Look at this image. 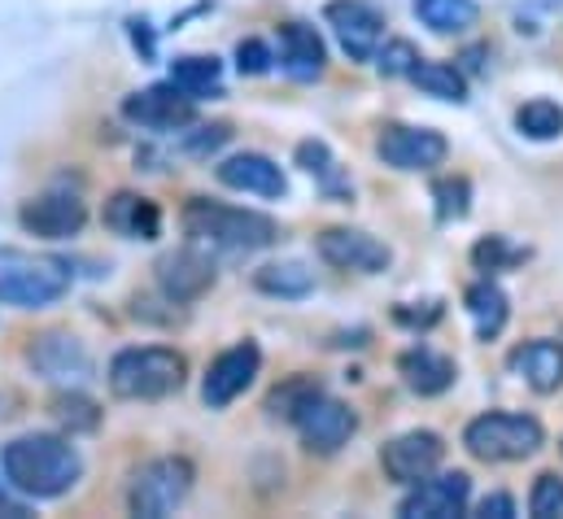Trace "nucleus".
Returning <instances> with one entry per match:
<instances>
[{
	"mask_svg": "<svg viewBox=\"0 0 563 519\" xmlns=\"http://www.w3.org/2000/svg\"><path fill=\"white\" fill-rule=\"evenodd\" d=\"M476 516L485 519H511L516 516V503H511V494H489L481 507H476Z\"/></svg>",
	"mask_w": 563,
	"mask_h": 519,
	"instance_id": "38",
	"label": "nucleus"
},
{
	"mask_svg": "<svg viewBox=\"0 0 563 519\" xmlns=\"http://www.w3.org/2000/svg\"><path fill=\"white\" fill-rule=\"evenodd\" d=\"M472 262H476L481 270H507V266L525 262V250L507 245V236H485V241H476V250H472Z\"/></svg>",
	"mask_w": 563,
	"mask_h": 519,
	"instance_id": "34",
	"label": "nucleus"
},
{
	"mask_svg": "<svg viewBox=\"0 0 563 519\" xmlns=\"http://www.w3.org/2000/svg\"><path fill=\"white\" fill-rule=\"evenodd\" d=\"M332 35L341 40V48L354 57V62H372L380 40H385V18L380 9H372L367 0H328L323 9Z\"/></svg>",
	"mask_w": 563,
	"mask_h": 519,
	"instance_id": "15",
	"label": "nucleus"
},
{
	"mask_svg": "<svg viewBox=\"0 0 563 519\" xmlns=\"http://www.w3.org/2000/svg\"><path fill=\"white\" fill-rule=\"evenodd\" d=\"M280 66L288 79H301V84H310V79L323 75V66H328V48H323V40H319L314 26H306V22H284L280 26Z\"/></svg>",
	"mask_w": 563,
	"mask_h": 519,
	"instance_id": "20",
	"label": "nucleus"
},
{
	"mask_svg": "<svg viewBox=\"0 0 563 519\" xmlns=\"http://www.w3.org/2000/svg\"><path fill=\"white\" fill-rule=\"evenodd\" d=\"M472 476L467 472H432L411 485V494L398 503L402 519H454L467 511Z\"/></svg>",
	"mask_w": 563,
	"mask_h": 519,
	"instance_id": "9",
	"label": "nucleus"
},
{
	"mask_svg": "<svg viewBox=\"0 0 563 519\" xmlns=\"http://www.w3.org/2000/svg\"><path fill=\"white\" fill-rule=\"evenodd\" d=\"M106 228L128 241H153L162 232V210L141 192H114L106 201Z\"/></svg>",
	"mask_w": 563,
	"mask_h": 519,
	"instance_id": "21",
	"label": "nucleus"
},
{
	"mask_svg": "<svg viewBox=\"0 0 563 519\" xmlns=\"http://www.w3.org/2000/svg\"><path fill=\"white\" fill-rule=\"evenodd\" d=\"M529 516L533 519H563V476L560 472H542V476L533 481Z\"/></svg>",
	"mask_w": 563,
	"mask_h": 519,
	"instance_id": "33",
	"label": "nucleus"
},
{
	"mask_svg": "<svg viewBox=\"0 0 563 519\" xmlns=\"http://www.w3.org/2000/svg\"><path fill=\"white\" fill-rule=\"evenodd\" d=\"M276 62V53L263 44V40H241L236 44V70L241 75H267Z\"/></svg>",
	"mask_w": 563,
	"mask_h": 519,
	"instance_id": "37",
	"label": "nucleus"
},
{
	"mask_svg": "<svg viewBox=\"0 0 563 519\" xmlns=\"http://www.w3.org/2000/svg\"><path fill=\"white\" fill-rule=\"evenodd\" d=\"M445 459V441L428 428H416V432H402L394 441L380 445V467L394 485H416L423 476H432Z\"/></svg>",
	"mask_w": 563,
	"mask_h": 519,
	"instance_id": "14",
	"label": "nucleus"
},
{
	"mask_svg": "<svg viewBox=\"0 0 563 519\" xmlns=\"http://www.w3.org/2000/svg\"><path fill=\"white\" fill-rule=\"evenodd\" d=\"M547 445V428L520 410H489L463 428V450L481 463H520Z\"/></svg>",
	"mask_w": 563,
	"mask_h": 519,
	"instance_id": "4",
	"label": "nucleus"
},
{
	"mask_svg": "<svg viewBox=\"0 0 563 519\" xmlns=\"http://www.w3.org/2000/svg\"><path fill=\"white\" fill-rule=\"evenodd\" d=\"M153 275H157V288L166 292V301H197L214 288V262L210 254H201L197 245H184V250H170L153 262Z\"/></svg>",
	"mask_w": 563,
	"mask_h": 519,
	"instance_id": "16",
	"label": "nucleus"
},
{
	"mask_svg": "<svg viewBox=\"0 0 563 519\" xmlns=\"http://www.w3.org/2000/svg\"><path fill=\"white\" fill-rule=\"evenodd\" d=\"M18 223L35 241H70L88 223V206L79 192H40L18 210Z\"/></svg>",
	"mask_w": 563,
	"mask_h": 519,
	"instance_id": "8",
	"label": "nucleus"
},
{
	"mask_svg": "<svg viewBox=\"0 0 563 519\" xmlns=\"http://www.w3.org/2000/svg\"><path fill=\"white\" fill-rule=\"evenodd\" d=\"M319 393L323 389H319V380H314V376H288L284 385L272 389L267 410H272V419H288V423H292V419H297V415H301Z\"/></svg>",
	"mask_w": 563,
	"mask_h": 519,
	"instance_id": "30",
	"label": "nucleus"
},
{
	"mask_svg": "<svg viewBox=\"0 0 563 519\" xmlns=\"http://www.w3.org/2000/svg\"><path fill=\"white\" fill-rule=\"evenodd\" d=\"M258 367H263V350L254 341H241L232 350H223L210 367H206V380H201V401L210 410H223L232 406L241 393L258 380Z\"/></svg>",
	"mask_w": 563,
	"mask_h": 519,
	"instance_id": "10",
	"label": "nucleus"
},
{
	"mask_svg": "<svg viewBox=\"0 0 563 519\" xmlns=\"http://www.w3.org/2000/svg\"><path fill=\"white\" fill-rule=\"evenodd\" d=\"M192 463L184 454H166V459H153L144 463L141 472L132 476V494H128V507L132 516L144 519H166L170 511H179L192 494Z\"/></svg>",
	"mask_w": 563,
	"mask_h": 519,
	"instance_id": "5",
	"label": "nucleus"
},
{
	"mask_svg": "<svg viewBox=\"0 0 563 519\" xmlns=\"http://www.w3.org/2000/svg\"><path fill=\"white\" fill-rule=\"evenodd\" d=\"M314 250L328 266L358 270V275H380L394 262V250L385 241H376L372 232H363V228H328V232H319Z\"/></svg>",
	"mask_w": 563,
	"mask_h": 519,
	"instance_id": "12",
	"label": "nucleus"
},
{
	"mask_svg": "<svg viewBox=\"0 0 563 519\" xmlns=\"http://www.w3.org/2000/svg\"><path fill=\"white\" fill-rule=\"evenodd\" d=\"M481 57H485V48H467V53H463V62H467V70H481V66H485Z\"/></svg>",
	"mask_w": 563,
	"mask_h": 519,
	"instance_id": "39",
	"label": "nucleus"
},
{
	"mask_svg": "<svg viewBox=\"0 0 563 519\" xmlns=\"http://www.w3.org/2000/svg\"><path fill=\"white\" fill-rule=\"evenodd\" d=\"M110 393L123 401H162L184 389L188 358L170 345H132L110 358Z\"/></svg>",
	"mask_w": 563,
	"mask_h": 519,
	"instance_id": "3",
	"label": "nucleus"
},
{
	"mask_svg": "<svg viewBox=\"0 0 563 519\" xmlns=\"http://www.w3.org/2000/svg\"><path fill=\"white\" fill-rule=\"evenodd\" d=\"M376 153L385 166L394 170H437L445 157H450V140L432 128H407V123H389L376 135Z\"/></svg>",
	"mask_w": 563,
	"mask_h": 519,
	"instance_id": "7",
	"label": "nucleus"
},
{
	"mask_svg": "<svg viewBox=\"0 0 563 519\" xmlns=\"http://www.w3.org/2000/svg\"><path fill=\"white\" fill-rule=\"evenodd\" d=\"M511 376H520L533 393L563 389V345L560 341H525L507 354Z\"/></svg>",
	"mask_w": 563,
	"mask_h": 519,
	"instance_id": "19",
	"label": "nucleus"
},
{
	"mask_svg": "<svg viewBox=\"0 0 563 519\" xmlns=\"http://www.w3.org/2000/svg\"><path fill=\"white\" fill-rule=\"evenodd\" d=\"M26 363L53 385H79L92 376V354L70 332H40L26 345Z\"/></svg>",
	"mask_w": 563,
	"mask_h": 519,
	"instance_id": "11",
	"label": "nucleus"
},
{
	"mask_svg": "<svg viewBox=\"0 0 563 519\" xmlns=\"http://www.w3.org/2000/svg\"><path fill=\"white\" fill-rule=\"evenodd\" d=\"M228 140H232V128H228V123H201V128H192L184 135V153H188V157H210V153H219Z\"/></svg>",
	"mask_w": 563,
	"mask_h": 519,
	"instance_id": "35",
	"label": "nucleus"
},
{
	"mask_svg": "<svg viewBox=\"0 0 563 519\" xmlns=\"http://www.w3.org/2000/svg\"><path fill=\"white\" fill-rule=\"evenodd\" d=\"M219 75H223L219 57H175V62H170V84H175L179 92H188L192 101L219 97Z\"/></svg>",
	"mask_w": 563,
	"mask_h": 519,
	"instance_id": "27",
	"label": "nucleus"
},
{
	"mask_svg": "<svg viewBox=\"0 0 563 519\" xmlns=\"http://www.w3.org/2000/svg\"><path fill=\"white\" fill-rule=\"evenodd\" d=\"M70 288V275L53 262H4L0 266V301L18 310H44L62 301Z\"/></svg>",
	"mask_w": 563,
	"mask_h": 519,
	"instance_id": "6",
	"label": "nucleus"
},
{
	"mask_svg": "<svg viewBox=\"0 0 563 519\" xmlns=\"http://www.w3.org/2000/svg\"><path fill=\"white\" fill-rule=\"evenodd\" d=\"M123 119L144 131H179V128H192L197 101L188 92H179L175 84H157V88L132 92L123 101Z\"/></svg>",
	"mask_w": 563,
	"mask_h": 519,
	"instance_id": "17",
	"label": "nucleus"
},
{
	"mask_svg": "<svg viewBox=\"0 0 563 519\" xmlns=\"http://www.w3.org/2000/svg\"><path fill=\"white\" fill-rule=\"evenodd\" d=\"M416 18L423 26H432L437 35H459V31L476 26L481 4L476 0H416Z\"/></svg>",
	"mask_w": 563,
	"mask_h": 519,
	"instance_id": "26",
	"label": "nucleus"
},
{
	"mask_svg": "<svg viewBox=\"0 0 563 519\" xmlns=\"http://www.w3.org/2000/svg\"><path fill=\"white\" fill-rule=\"evenodd\" d=\"M53 415H57L62 428H70V437H75V432H92V428L101 423L97 401L84 397V393H57V397H53Z\"/></svg>",
	"mask_w": 563,
	"mask_h": 519,
	"instance_id": "31",
	"label": "nucleus"
},
{
	"mask_svg": "<svg viewBox=\"0 0 563 519\" xmlns=\"http://www.w3.org/2000/svg\"><path fill=\"white\" fill-rule=\"evenodd\" d=\"M463 310L472 314V323H476V336H481V341H494V336L507 328V314H511L507 292H503L494 279L472 284V288L463 292Z\"/></svg>",
	"mask_w": 563,
	"mask_h": 519,
	"instance_id": "23",
	"label": "nucleus"
},
{
	"mask_svg": "<svg viewBox=\"0 0 563 519\" xmlns=\"http://www.w3.org/2000/svg\"><path fill=\"white\" fill-rule=\"evenodd\" d=\"M0 472L22 498L48 503V498H62V494H70L79 485L84 459L66 437L31 432V437H13L0 450Z\"/></svg>",
	"mask_w": 563,
	"mask_h": 519,
	"instance_id": "1",
	"label": "nucleus"
},
{
	"mask_svg": "<svg viewBox=\"0 0 563 519\" xmlns=\"http://www.w3.org/2000/svg\"><path fill=\"white\" fill-rule=\"evenodd\" d=\"M432 197H437V214L441 219H463L472 192H467V179H437Z\"/></svg>",
	"mask_w": 563,
	"mask_h": 519,
	"instance_id": "36",
	"label": "nucleus"
},
{
	"mask_svg": "<svg viewBox=\"0 0 563 519\" xmlns=\"http://www.w3.org/2000/svg\"><path fill=\"white\" fill-rule=\"evenodd\" d=\"M372 62H376V70L385 79H407L420 66V48L411 40H380V48H376Z\"/></svg>",
	"mask_w": 563,
	"mask_h": 519,
	"instance_id": "32",
	"label": "nucleus"
},
{
	"mask_svg": "<svg viewBox=\"0 0 563 519\" xmlns=\"http://www.w3.org/2000/svg\"><path fill=\"white\" fill-rule=\"evenodd\" d=\"M184 232L197 250H214V254H254V250L276 245V236H280L276 219H267L258 210L219 206L206 197H192L184 206Z\"/></svg>",
	"mask_w": 563,
	"mask_h": 519,
	"instance_id": "2",
	"label": "nucleus"
},
{
	"mask_svg": "<svg viewBox=\"0 0 563 519\" xmlns=\"http://www.w3.org/2000/svg\"><path fill=\"white\" fill-rule=\"evenodd\" d=\"M516 128H520V135H529V140H560L563 106L560 101H547V97L525 101V106L516 110Z\"/></svg>",
	"mask_w": 563,
	"mask_h": 519,
	"instance_id": "29",
	"label": "nucleus"
},
{
	"mask_svg": "<svg viewBox=\"0 0 563 519\" xmlns=\"http://www.w3.org/2000/svg\"><path fill=\"white\" fill-rule=\"evenodd\" d=\"M416 88H420L423 97H437V101H454V106H463L467 101V75L459 70V66H450V62H423L407 75Z\"/></svg>",
	"mask_w": 563,
	"mask_h": 519,
	"instance_id": "25",
	"label": "nucleus"
},
{
	"mask_svg": "<svg viewBox=\"0 0 563 519\" xmlns=\"http://www.w3.org/2000/svg\"><path fill=\"white\" fill-rule=\"evenodd\" d=\"M297 166L306 170V175H314L328 192H336V197H350L354 188L341 179V170H336V162H332V153H328V144L323 140H301L297 144Z\"/></svg>",
	"mask_w": 563,
	"mask_h": 519,
	"instance_id": "28",
	"label": "nucleus"
},
{
	"mask_svg": "<svg viewBox=\"0 0 563 519\" xmlns=\"http://www.w3.org/2000/svg\"><path fill=\"white\" fill-rule=\"evenodd\" d=\"M254 288L267 292V297H284V301H301L314 292V270L306 262L284 258V262H267L254 270Z\"/></svg>",
	"mask_w": 563,
	"mask_h": 519,
	"instance_id": "24",
	"label": "nucleus"
},
{
	"mask_svg": "<svg viewBox=\"0 0 563 519\" xmlns=\"http://www.w3.org/2000/svg\"><path fill=\"white\" fill-rule=\"evenodd\" d=\"M219 184L232 192H250V197H284L288 179L267 153H232L214 166Z\"/></svg>",
	"mask_w": 563,
	"mask_h": 519,
	"instance_id": "18",
	"label": "nucleus"
},
{
	"mask_svg": "<svg viewBox=\"0 0 563 519\" xmlns=\"http://www.w3.org/2000/svg\"><path fill=\"white\" fill-rule=\"evenodd\" d=\"M292 423H297L301 445H306L310 454H336V450L350 445V437L358 432V415H354L345 401L328 397V393H319Z\"/></svg>",
	"mask_w": 563,
	"mask_h": 519,
	"instance_id": "13",
	"label": "nucleus"
},
{
	"mask_svg": "<svg viewBox=\"0 0 563 519\" xmlns=\"http://www.w3.org/2000/svg\"><path fill=\"white\" fill-rule=\"evenodd\" d=\"M398 372H402L407 389L420 393V397H441V393H445L450 385H454V380H459V367H454L445 354L428 350V345H416V350H407V354L398 358Z\"/></svg>",
	"mask_w": 563,
	"mask_h": 519,
	"instance_id": "22",
	"label": "nucleus"
}]
</instances>
